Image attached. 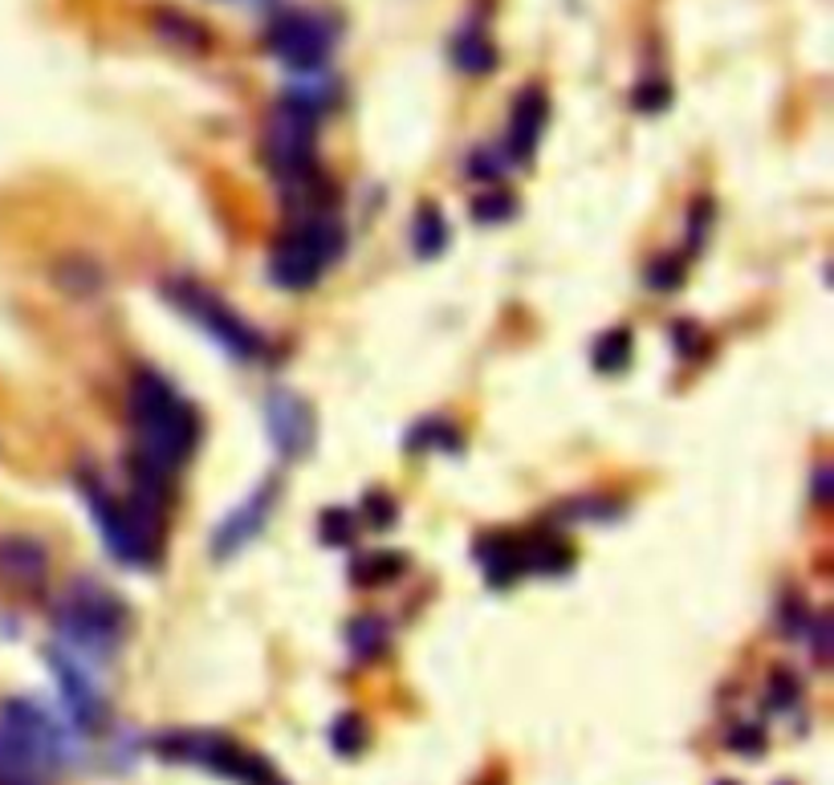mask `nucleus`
<instances>
[{
    "mask_svg": "<svg viewBox=\"0 0 834 785\" xmlns=\"http://www.w3.org/2000/svg\"><path fill=\"white\" fill-rule=\"evenodd\" d=\"M452 61H456V70H464V74H489V70H497V45L489 41V33L485 29H464L456 41H452Z\"/></svg>",
    "mask_w": 834,
    "mask_h": 785,
    "instance_id": "2eb2a0df",
    "label": "nucleus"
},
{
    "mask_svg": "<svg viewBox=\"0 0 834 785\" xmlns=\"http://www.w3.org/2000/svg\"><path fill=\"white\" fill-rule=\"evenodd\" d=\"M400 558L395 554H371V558H362L358 562V570H355V582H383V579H391V574H400Z\"/></svg>",
    "mask_w": 834,
    "mask_h": 785,
    "instance_id": "5701e85b",
    "label": "nucleus"
},
{
    "mask_svg": "<svg viewBox=\"0 0 834 785\" xmlns=\"http://www.w3.org/2000/svg\"><path fill=\"white\" fill-rule=\"evenodd\" d=\"M58 631L74 655H106L127 631V607L90 579H78L58 603Z\"/></svg>",
    "mask_w": 834,
    "mask_h": 785,
    "instance_id": "423d86ee",
    "label": "nucleus"
},
{
    "mask_svg": "<svg viewBox=\"0 0 834 785\" xmlns=\"http://www.w3.org/2000/svg\"><path fill=\"white\" fill-rule=\"evenodd\" d=\"M330 745L338 749L343 757H355L362 745H367V725H362V716H338L334 721V728H330Z\"/></svg>",
    "mask_w": 834,
    "mask_h": 785,
    "instance_id": "6ab92c4d",
    "label": "nucleus"
},
{
    "mask_svg": "<svg viewBox=\"0 0 834 785\" xmlns=\"http://www.w3.org/2000/svg\"><path fill=\"white\" fill-rule=\"evenodd\" d=\"M78 485H82V497H86L90 513L103 530L106 549L119 562L134 566V570H147V566L159 562V554H164V518H159V497L155 492L134 489V497H119L94 473H82Z\"/></svg>",
    "mask_w": 834,
    "mask_h": 785,
    "instance_id": "7ed1b4c3",
    "label": "nucleus"
},
{
    "mask_svg": "<svg viewBox=\"0 0 834 785\" xmlns=\"http://www.w3.org/2000/svg\"><path fill=\"white\" fill-rule=\"evenodd\" d=\"M155 33L167 37L171 45H183V49H208V29L204 25H195L192 16L176 13V9H159L155 13Z\"/></svg>",
    "mask_w": 834,
    "mask_h": 785,
    "instance_id": "dca6fc26",
    "label": "nucleus"
},
{
    "mask_svg": "<svg viewBox=\"0 0 834 785\" xmlns=\"http://www.w3.org/2000/svg\"><path fill=\"white\" fill-rule=\"evenodd\" d=\"M334 25H330L322 13H282L265 33V45L269 53L289 66V70H298V74H322L326 70L330 53H334Z\"/></svg>",
    "mask_w": 834,
    "mask_h": 785,
    "instance_id": "1a4fd4ad",
    "label": "nucleus"
},
{
    "mask_svg": "<svg viewBox=\"0 0 834 785\" xmlns=\"http://www.w3.org/2000/svg\"><path fill=\"white\" fill-rule=\"evenodd\" d=\"M49 579V549L29 534H0V586L9 591H41Z\"/></svg>",
    "mask_w": 834,
    "mask_h": 785,
    "instance_id": "9b49d317",
    "label": "nucleus"
},
{
    "mask_svg": "<svg viewBox=\"0 0 834 785\" xmlns=\"http://www.w3.org/2000/svg\"><path fill=\"white\" fill-rule=\"evenodd\" d=\"M318 110L298 98H285L265 122V164L285 188L313 179V139H318Z\"/></svg>",
    "mask_w": 834,
    "mask_h": 785,
    "instance_id": "0eeeda50",
    "label": "nucleus"
},
{
    "mask_svg": "<svg viewBox=\"0 0 834 785\" xmlns=\"http://www.w3.org/2000/svg\"><path fill=\"white\" fill-rule=\"evenodd\" d=\"M468 171H473V179H485V183H492V179H501V171H505V155H473V164H468Z\"/></svg>",
    "mask_w": 834,
    "mask_h": 785,
    "instance_id": "b1692460",
    "label": "nucleus"
},
{
    "mask_svg": "<svg viewBox=\"0 0 834 785\" xmlns=\"http://www.w3.org/2000/svg\"><path fill=\"white\" fill-rule=\"evenodd\" d=\"M269 509H273V485H261V489H257L253 497H245V504H240L237 513L212 534V554H216V558H233L237 549L249 546V542L261 534V525L269 521Z\"/></svg>",
    "mask_w": 834,
    "mask_h": 785,
    "instance_id": "4468645a",
    "label": "nucleus"
},
{
    "mask_svg": "<svg viewBox=\"0 0 834 785\" xmlns=\"http://www.w3.org/2000/svg\"><path fill=\"white\" fill-rule=\"evenodd\" d=\"M627 358H631V334L627 330H611V334H603L595 346V367L603 374H615L627 367Z\"/></svg>",
    "mask_w": 834,
    "mask_h": 785,
    "instance_id": "a211bd4d",
    "label": "nucleus"
},
{
    "mask_svg": "<svg viewBox=\"0 0 834 785\" xmlns=\"http://www.w3.org/2000/svg\"><path fill=\"white\" fill-rule=\"evenodd\" d=\"M343 249H346L343 224L326 216V212H313L273 249L269 277H273V285L289 289V294L313 289V285L322 282V273L343 257Z\"/></svg>",
    "mask_w": 834,
    "mask_h": 785,
    "instance_id": "39448f33",
    "label": "nucleus"
},
{
    "mask_svg": "<svg viewBox=\"0 0 834 785\" xmlns=\"http://www.w3.org/2000/svg\"><path fill=\"white\" fill-rule=\"evenodd\" d=\"M732 745H737V749H746V753H758V749H761V733H758V728H741V733H732Z\"/></svg>",
    "mask_w": 834,
    "mask_h": 785,
    "instance_id": "a878e982",
    "label": "nucleus"
},
{
    "mask_svg": "<svg viewBox=\"0 0 834 785\" xmlns=\"http://www.w3.org/2000/svg\"><path fill=\"white\" fill-rule=\"evenodd\" d=\"M127 419L134 436L139 489L167 497V480L188 464L200 444V415L164 374L139 371L127 386Z\"/></svg>",
    "mask_w": 834,
    "mask_h": 785,
    "instance_id": "f257e3e1",
    "label": "nucleus"
},
{
    "mask_svg": "<svg viewBox=\"0 0 834 785\" xmlns=\"http://www.w3.org/2000/svg\"><path fill=\"white\" fill-rule=\"evenodd\" d=\"M74 761L65 728L33 700L0 704V785H41Z\"/></svg>",
    "mask_w": 834,
    "mask_h": 785,
    "instance_id": "f03ea898",
    "label": "nucleus"
},
{
    "mask_svg": "<svg viewBox=\"0 0 834 785\" xmlns=\"http://www.w3.org/2000/svg\"><path fill=\"white\" fill-rule=\"evenodd\" d=\"M49 671H53V680H58L61 700H65V709L74 716V725L82 728V733H103L106 700L103 692H98L94 676L86 671V664H82V655H74L70 647H53V652H49Z\"/></svg>",
    "mask_w": 834,
    "mask_h": 785,
    "instance_id": "9d476101",
    "label": "nucleus"
},
{
    "mask_svg": "<svg viewBox=\"0 0 834 785\" xmlns=\"http://www.w3.org/2000/svg\"><path fill=\"white\" fill-rule=\"evenodd\" d=\"M322 537H326L330 546L355 542V518H350L346 509H326V513H322Z\"/></svg>",
    "mask_w": 834,
    "mask_h": 785,
    "instance_id": "4be33fe9",
    "label": "nucleus"
},
{
    "mask_svg": "<svg viewBox=\"0 0 834 785\" xmlns=\"http://www.w3.org/2000/svg\"><path fill=\"white\" fill-rule=\"evenodd\" d=\"M350 647H355L362 659L379 655V647H383V627H379V619H355V627H350Z\"/></svg>",
    "mask_w": 834,
    "mask_h": 785,
    "instance_id": "aec40b11",
    "label": "nucleus"
},
{
    "mask_svg": "<svg viewBox=\"0 0 834 785\" xmlns=\"http://www.w3.org/2000/svg\"><path fill=\"white\" fill-rule=\"evenodd\" d=\"M720 785H729V782H720Z\"/></svg>",
    "mask_w": 834,
    "mask_h": 785,
    "instance_id": "cd10ccee",
    "label": "nucleus"
},
{
    "mask_svg": "<svg viewBox=\"0 0 834 785\" xmlns=\"http://www.w3.org/2000/svg\"><path fill=\"white\" fill-rule=\"evenodd\" d=\"M814 504H819V509L831 504V468H826V464L814 473Z\"/></svg>",
    "mask_w": 834,
    "mask_h": 785,
    "instance_id": "393cba45",
    "label": "nucleus"
},
{
    "mask_svg": "<svg viewBox=\"0 0 834 785\" xmlns=\"http://www.w3.org/2000/svg\"><path fill=\"white\" fill-rule=\"evenodd\" d=\"M159 757L167 761H192V765H204V770L221 773V777H233L240 785H285L277 773L269 770V761H261L257 753L240 749L237 741L228 737H212V733H167L155 741Z\"/></svg>",
    "mask_w": 834,
    "mask_h": 785,
    "instance_id": "6e6552de",
    "label": "nucleus"
},
{
    "mask_svg": "<svg viewBox=\"0 0 834 785\" xmlns=\"http://www.w3.org/2000/svg\"><path fill=\"white\" fill-rule=\"evenodd\" d=\"M473 216H477L480 224H501L513 216V195L505 192H489V195H480V200H473Z\"/></svg>",
    "mask_w": 834,
    "mask_h": 785,
    "instance_id": "412c9836",
    "label": "nucleus"
},
{
    "mask_svg": "<svg viewBox=\"0 0 834 785\" xmlns=\"http://www.w3.org/2000/svg\"><path fill=\"white\" fill-rule=\"evenodd\" d=\"M164 297L171 310H179L188 322H195L221 350H228V355L240 358V362H261V358L269 355V342L261 338V330L249 326L221 294L204 289V285L192 282V277H171V282H164Z\"/></svg>",
    "mask_w": 834,
    "mask_h": 785,
    "instance_id": "20e7f679",
    "label": "nucleus"
},
{
    "mask_svg": "<svg viewBox=\"0 0 834 785\" xmlns=\"http://www.w3.org/2000/svg\"><path fill=\"white\" fill-rule=\"evenodd\" d=\"M265 424L282 456H301V452L313 444V415L310 407H306V400L294 395V391H273V395H269Z\"/></svg>",
    "mask_w": 834,
    "mask_h": 785,
    "instance_id": "f8f14e48",
    "label": "nucleus"
},
{
    "mask_svg": "<svg viewBox=\"0 0 834 785\" xmlns=\"http://www.w3.org/2000/svg\"><path fill=\"white\" fill-rule=\"evenodd\" d=\"M774 700L777 704H790L794 700V680L786 676V671H777L774 676Z\"/></svg>",
    "mask_w": 834,
    "mask_h": 785,
    "instance_id": "bb28decb",
    "label": "nucleus"
},
{
    "mask_svg": "<svg viewBox=\"0 0 834 785\" xmlns=\"http://www.w3.org/2000/svg\"><path fill=\"white\" fill-rule=\"evenodd\" d=\"M416 249H419V257H436V252H444V245H448V224H444V216L436 212V207H424L419 212V221H416Z\"/></svg>",
    "mask_w": 834,
    "mask_h": 785,
    "instance_id": "f3484780",
    "label": "nucleus"
},
{
    "mask_svg": "<svg viewBox=\"0 0 834 785\" xmlns=\"http://www.w3.org/2000/svg\"><path fill=\"white\" fill-rule=\"evenodd\" d=\"M546 115H550V103L537 86H525L517 98H513V110H509V127H505V159L509 164H529L534 159L537 143H541V131H546Z\"/></svg>",
    "mask_w": 834,
    "mask_h": 785,
    "instance_id": "ddd939ff",
    "label": "nucleus"
}]
</instances>
